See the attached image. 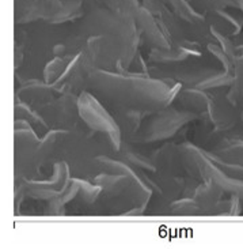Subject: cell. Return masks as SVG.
<instances>
[{"mask_svg": "<svg viewBox=\"0 0 243 249\" xmlns=\"http://www.w3.org/2000/svg\"><path fill=\"white\" fill-rule=\"evenodd\" d=\"M81 112L83 113L81 116L84 117V120L91 127H94L95 129H99L102 132H106V134L110 135L112 139H118V136H114V134H112V131L113 132L117 131L114 123L109 119L106 113H103V110L97 105V102H93V100L88 95H84L81 98Z\"/></svg>", "mask_w": 243, "mask_h": 249, "instance_id": "6da1fadb", "label": "cell"}, {"mask_svg": "<svg viewBox=\"0 0 243 249\" xmlns=\"http://www.w3.org/2000/svg\"><path fill=\"white\" fill-rule=\"evenodd\" d=\"M178 102L183 109L188 110H204L208 105V98L198 91H183L178 95Z\"/></svg>", "mask_w": 243, "mask_h": 249, "instance_id": "7a4b0ae2", "label": "cell"}, {"mask_svg": "<svg viewBox=\"0 0 243 249\" xmlns=\"http://www.w3.org/2000/svg\"><path fill=\"white\" fill-rule=\"evenodd\" d=\"M219 196H220V191L216 185L213 182H207L198 188L194 200H196L197 204L207 206V204H212V203L216 202Z\"/></svg>", "mask_w": 243, "mask_h": 249, "instance_id": "3957f363", "label": "cell"}, {"mask_svg": "<svg viewBox=\"0 0 243 249\" xmlns=\"http://www.w3.org/2000/svg\"><path fill=\"white\" fill-rule=\"evenodd\" d=\"M60 70H63V60H54L53 63H50L47 68V81L54 79L60 74Z\"/></svg>", "mask_w": 243, "mask_h": 249, "instance_id": "277c9868", "label": "cell"}, {"mask_svg": "<svg viewBox=\"0 0 243 249\" xmlns=\"http://www.w3.org/2000/svg\"><path fill=\"white\" fill-rule=\"evenodd\" d=\"M193 210H197L196 207H193V204L192 202H181V206H179V209H174V211H181L182 214H189L192 213Z\"/></svg>", "mask_w": 243, "mask_h": 249, "instance_id": "5b68a950", "label": "cell"}]
</instances>
